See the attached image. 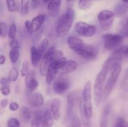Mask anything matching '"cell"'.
<instances>
[{"label": "cell", "instance_id": "1", "mask_svg": "<svg viewBox=\"0 0 128 127\" xmlns=\"http://www.w3.org/2000/svg\"><path fill=\"white\" fill-rule=\"evenodd\" d=\"M74 18V11L71 7L68 8L65 13L62 14L56 23V35L59 37H63L68 34L71 28Z\"/></svg>", "mask_w": 128, "mask_h": 127}, {"label": "cell", "instance_id": "2", "mask_svg": "<svg viewBox=\"0 0 128 127\" xmlns=\"http://www.w3.org/2000/svg\"><path fill=\"white\" fill-rule=\"evenodd\" d=\"M92 88L91 82L88 80L84 86L82 91V103L81 106V115L83 114L86 119L89 120L92 116Z\"/></svg>", "mask_w": 128, "mask_h": 127}, {"label": "cell", "instance_id": "3", "mask_svg": "<svg viewBox=\"0 0 128 127\" xmlns=\"http://www.w3.org/2000/svg\"><path fill=\"white\" fill-rule=\"evenodd\" d=\"M108 73L106 70L102 68V70L97 75L94 85V98L95 105L99 107L102 99L104 84L106 80L107 74Z\"/></svg>", "mask_w": 128, "mask_h": 127}, {"label": "cell", "instance_id": "4", "mask_svg": "<svg viewBox=\"0 0 128 127\" xmlns=\"http://www.w3.org/2000/svg\"><path fill=\"white\" fill-rule=\"evenodd\" d=\"M122 71V66L121 65L118 66L117 67L112 70L103 90V94H102V99L104 102H106L110 97V94L113 90L114 88L116 86L118 78L120 77L121 72Z\"/></svg>", "mask_w": 128, "mask_h": 127}, {"label": "cell", "instance_id": "5", "mask_svg": "<svg viewBox=\"0 0 128 127\" xmlns=\"http://www.w3.org/2000/svg\"><path fill=\"white\" fill-rule=\"evenodd\" d=\"M74 52L86 60L94 59L98 55V49L96 46L84 42H83Z\"/></svg>", "mask_w": 128, "mask_h": 127}, {"label": "cell", "instance_id": "6", "mask_svg": "<svg viewBox=\"0 0 128 127\" xmlns=\"http://www.w3.org/2000/svg\"><path fill=\"white\" fill-rule=\"evenodd\" d=\"M114 17V12L110 10L104 9L100 11L98 14V20L101 29L105 31H109L112 27Z\"/></svg>", "mask_w": 128, "mask_h": 127}, {"label": "cell", "instance_id": "7", "mask_svg": "<svg viewBox=\"0 0 128 127\" xmlns=\"http://www.w3.org/2000/svg\"><path fill=\"white\" fill-rule=\"evenodd\" d=\"M103 46L106 51H111L118 47L123 41V37L119 34H106L102 36Z\"/></svg>", "mask_w": 128, "mask_h": 127}, {"label": "cell", "instance_id": "8", "mask_svg": "<svg viewBox=\"0 0 128 127\" xmlns=\"http://www.w3.org/2000/svg\"><path fill=\"white\" fill-rule=\"evenodd\" d=\"M74 29L78 34L86 37L94 36L97 31V27L95 25L90 24L83 21L76 22L74 25Z\"/></svg>", "mask_w": 128, "mask_h": 127}, {"label": "cell", "instance_id": "9", "mask_svg": "<svg viewBox=\"0 0 128 127\" xmlns=\"http://www.w3.org/2000/svg\"><path fill=\"white\" fill-rule=\"evenodd\" d=\"M64 74H60L53 81L54 91L57 94L61 95L65 93L70 87V82L67 77L64 76Z\"/></svg>", "mask_w": 128, "mask_h": 127}, {"label": "cell", "instance_id": "10", "mask_svg": "<svg viewBox=\"0 0 128 127\" xmlns=\"http://www.w3.org/2000/svg\"><path fill=\"white\" fill-rule=\"evenodd\" d=\"M27 102L31 107L40 108L44 105V99L41 93L38 92H30L27 96Z\"/></svg>", "mask_w": 128, "mask_h": 127}, {"label": "cell", "instance_id": "11", "mask_svg": "<svg viewBox=\"0 0 128 127\" xmlns=\"http://www.w3.org/2000/svg\"><path fill=\"white\" fill-rule=\"evenodd\" d=\"M60 70L56 64V61L50 64L46 73V82L48 85H50L56 78L58 72Z\"/></svg>", "mask_w": 128, "mask_h": 127}, {"label": "cell", "instance_id": "12", "mask_svg": "<svg viewBox=\"0 0 128 127\" xmlns=\"http://www.w3.org/2000/svg\"><path fill=\"white\" fill-rule=\"evenodd\" d=\"M76 103V95L74 92H70L67 96V103H66V115L70 119L74 115L75 105Z\"/></svg>", "mask_w": 128, "mask_h": 127}, {"label": "cell", "instance_id": "13", "mask_svg": "<svg viewBox=\"0 0 128 127\" xmlns=\"http://www.w3.org/2000/svg\"><path fill=\"white\" fill-rule=\"evenodd\" d=\"M25 85L28 90L31 92L38 88L39 86V83L37 80L35 78V73L34 71L31 70L28 72L25 78Z\"/></svg>", "mask_w": 128, "mask_h": 127}, {"label": "cell", "instance_id": "14", "mask_svg": "<svg viewBox=\"0 0 128 127\" xmlns=\"http://www.w3.org/2000/svg\"><path fill=\"white\" fill-rule=\"evenodd\" d=\"M61 2L62 0H50L48 2V12L51 17H55L58 15Z\"/></svg>", "mask_w": 128, "mask_h": 127}, {"label": "cell", "instance_id": "15", "mask_svg": "<svg viewBox=\"0 0 128 127\" xmlns=\"http://www.w3.org/2000/svg\"><path fill=\"white\" fill-rule=\"evenodd\" d=\"M54 124V118L51 111L46 109L42 111L41 125L42 127H52Z\"/></svg>", "mask_w": 128, "mask_h": 127}, {"label": "cell", "instance_id": "16", "mask_svg": "<svg viewBox=\"0 0 128 127\" xmlns=\"http://www.w3.org/2000/svg\"><path fill=\"white\" fill-rule=\"evenodd\" d=\"M60 108H61V100L59 98H54L51 100L50 111H51L54 120H58L61 117L60 113Z\"/></svg>", "mask_w": 128, "mask_h": 127}, {"label": "cell", "instance_id": "17", "mask_svg": "<svg viewBox=\"0 0 128 127\" xmlns=\"http://www.w3.org/2000/svg\"><path fill=\"white\" fill-rule=\"evenodd\" d=\"M78 67V64L76 61H72V60L67 61L63 65V66L60 69L61 70V74H66V73H70L74 72L77 69Z\"/></svg>", "mask_w": 128, "mask_h": 127}, {"label": "cell", "instance_id": "18", "mask_svg": "<svg viewBox=\"0 0 128 127\" xmlns=\"http://www.w3.org/2000/svg\"><path fill=\"white\" fill-rule=\"evenodd\" d=\"M45 17H46V16L44 14H40L32 19L31 21V24H32V30L34 32H36L41 29L42 24L44 22Z\"/></svg>", "mask_w": 128, "mask_h": 127}, {"label": "cell", "instance_id": "19", "mask_svg": "<svg viewBox=\"0 0 128 127\" xmlns=\"http://www.w3.org/2000/svg\"><path fill=\"white\" fill-rule=\"evenodd\" d=\"M42 56L40 54L37 48L34 46L31 47V61L32 65L36 67L40 64Z\"/></svg>", "mask_w": 128, "mask_h": 127}, {"label": "cell", "instance_id": "20", "mask_svg": "<svg viewBox=\"0 0 128 127\" xmlns=\"http://www.w3.org/2000/svg\"><path fill=\"white\" fill-rule=\"evenodd\" d=\"M115 16L121 17L126 14L128 12V3L121 2L116 5L114 9Z\"/></svg>", "mask_w": 128, "mask_h": 127}, {"label": "cell", "instance_id": "21", "mask_svg": "<svg viewBox=\"0 0 128 127\" xmlns=\"http://www.w3.org/2000/svg\"><path fill=\"white\" fill-rule=\"evenodd\" d=\"M68 44L69 47L74 51L78 47H80L82 43H83V41L81 39L78 38L77 37H74V36H70L68 38L67 40Z\"/></svg>", "mask_w": 128, "mask_h": 127}, {"label": "cell", "instance_id": "22", "mask_svg": "<svg viewBox=\"0 0 128 127\" xmlns=\"http://www.w3.org/2000/svg\"><path fill=\"white\" fill-rule=\"evenodd\" d=\"M7 9L10 12H15L20 11V2L18 0H5Z\"/></svg>", "mask_w": 128, "mask_h": 127}, {"label": "cell", "instance_id": "23", "mask_svg": "<svg viewBox=\"0 0 128 127\" xmlns=\"http://www.w3.org/2000/svg\"><path fill=\"white\" fill-rule=\"evenodd\" d=\"M111 110V105L108 104L106 107H104L102 112V117L101 119V127H106L107 126L108 119V117L110 115V112Z\"/></svg>", "mask_w": 128, "mask_h": 127}, {"label": "cell", "instance_id": "24", "mask_svg": "<svg viewBox=\"0 0 128 127\" xmlns=\"http://www.w3.org/2000/svg\"><path fill=\"white\" fill-rule=\"evenodd\" d=\"M20 117L21 120L24 123H28L31 117V111L27 107H22L20 109Z\"/></svg>", "mask_w": 128, "mask_h": 127}, {"label": "cell", "instance_id": "25", "mask_svg": "<svg viewBox=\"0 0 128 127\" xmlns=\"http://www.w3.org/2000/svg\"><path fill=\"white\" fill-rule=\"evenodd\" d=\"M42 114V111L41 110H36L34 112L33 118L31 122V127H40Z\"/></svg>", "mask_w": 128, "mask_h": 127}, {"label": "cell", "instance_id": "26", "mask_svg": "<svg viewBox=\"0 0 128 127\" xmlns=\"http://www.w3.org/2000/svg\"><path fill=\"white\" fill-rule=\"evenodd\" d=\"M30 1V0H21L20 1V12L23 16L28 14Z\"/></svg>", "mask_w": 128, "mask_h": 127}, {"label": "cell", "instance_id": "27", "mask_svg": "<svg viewBox=\"0 0 128 127\" xmlns=\"http://www.w3.org/2000/svg\"><path fill=\"white\" fill-rule=\"evenodd\" d=\"M126 47L127 46H124L120 47V48L118 49L117 50H116L114 52V53L112 54L111 56L116 57L117 59H119L121 61H122L124 59V57H125V51H126Z\"/></svg>", "mask_w": 128, "mask_h": 127}, {"label": "cell", "instance_id": "28", "mask_svg": "<svg viewBox=\"0 0 128 127\" xmlns=\"http://www.w3.org/2000/svg\"><path fill=\"white\" fill-rule=\"evenodd\" d=\"M49 43H50V41H49L48 39L44 38L42 39V41H41V42H40V45H39L38 47H37V50L38 51V52H40V54H41L42 56H43L45 51L47 50Z\"/></svg>", "mask_w": 128, "mask_h": 127}, {"label": "cell", "instance_id": "29", "mask_svg": "<svg viewBox=\"0 0 128 127\" xmlns=\"http://www.w3.org/2000/svg\"><path fill=\"white\" fill-rule=\"evenodd\" d=\"M9 56L11 62L12 64H15L20 58V52L18 49H11L9 52Z\"/></svg>", "mask_w": 128, "mask_h": 127}, {"label": "cell", "instance_id": "30", "mask_svg": "<svg viewBox=\"0 0 128 127\" xmlns=\"http://www.w3.org/2000/svg\"><path fill=\"white\" fill-rule=\"evenodd\" d=\"M69 120L70 122L68 127H82L81 121L76 115H73Z\"/></svg>", "mask_w": 128, "mask_h": 127}, {"label": "cell", "instance_id": "31", "mask_svg": "<svg viewBox=\"0 0 128 127\" xmlns=\"http://www.w3.org/2000/svg\"><path fill=\"white\" fill-rule=\"evenodd\" d=\"M19 72L17 68L16 67H12L11 70H10V72H9L8 75V80L11 82H16L18 77Z\"/></svg>", "mask_w": 128, "mask_h": 127}, {"label": "cell", "instance_id": "32", "mask_svg": "<svg viewBox=\"0 0 128 127\" xmlns=\"http://www.w3.org/2000/svg\"><path fill=\"white\" fill-rule=\"evenodd\" d=\"M16 32H17V26H16V24L14 22H12L10 24V28H9L8 31V35L9 37L11 39H15L16 35Z\"/></svg>", "mask_w": 128, "mask_h": 127}, {"label": "cell", "instance_id": "33", "mask_svg": "<svg viewBox=\"0 0 128 127\" xmlns=\"http://www.w3.org/2000/svg\"><path fill=\"white\" fill-rule=\"evenodd\" d=\"M8 30L7 25L4 22L0 21V37L4 38L7 35Z\"/></svg>", "mask_w": 128, "mask_h": 127}, {"label": "cell", "instance_id": "34", "mask_svg": "<svg viewBox=\"0 0 128 127\" xmlns=\"http://www.w3.org/2000/svg\"><path fill=\"white\" fill-rule=\"evenodd\" d=\"M8 127H20V122L17 118H11L7 122Z\"/></svg>", "mask_w": 128, "mask_h": 127}, {"label": "cell", "instance_id": "35", "mask_svg": "<svg viewBox=\"0 0 128 127\" xmlns=\"http://www.w3.org/2000/svg\"><path fill=\"white\" fill-rule=\"evenodd\" d=\"M127 122L123 117H120L116 119L115 122L114 127H126Z\"/></svg>", "mask_w": 128, "mask_h": 127}, {"label": "cell", "instance_id": "36", "mask_svg": "<svg viewBox=\"0 0 128 127\" xmlns=\"http://www.w3.org/2000/svg\"><path fill=\"white\" fill-rule=\"evenodd\" d=\"M29 72V63L27 61H24L22 63V68H21V75L25 77Z\"/></svg>", "mask_w": 128, "mask_h": 127}, {"label": "cell", "instance_id": "37", "mask_svg": "<svg viewBox=\"0 0 128 127\" xmlns=\"http://www.w3.org/2000/svg\"><path fill=\"white\" fill-rule=\"evenodd\" d=\"M9 46H10L11 49H18L19 47H20L19 42H18L16 39H11L10 42V44H9Z\"/></svg>", "mask_w": 128, "mask_h": 127}, {"label": "cell", "instance_id": "38", "mask_svg": "<svg viewBox=\"0 0 128 127\" xmlns=\"http://www.w3.org/2000/svg\"><path fill=\"white\" fill-rule=\"evenodd\" d=\"M0 91L4 96H8L10 93V87L9 85H1L0 87Z\"/></svg>", "mask_w": 128, "mask_h": 127}, {"label": "cell", "instance_id": "39", "mask_svg": "<svg viewBox=\"0 0 128 127\" xmlns=\"http://www.w3.org/2000/svg\"><path fill=\"white\" fill-rule=\"evenodd\" d=\"M24 26L26 27V30H27L28 32L30 34H32L33 33V30H32V24H31V21H30V20H26L24 22Z\"/></svg>", "mask_w": 128, "mask_h": 127}, {"label": "cell", "instance_id": "40", "mask_svg": "<svg viewBox=\"0 0 128 127\" xmlns=\"http://www.w3.org/2000/svg\"><path fill=\"white\" fill-rule=\"evenodd\" d=\"M19 109V104L16 102H12L10 103V110L12 111V112H15V111L18 110Z\"/></svg>", "mask_w": 128, "mask_h": 127}, {"label": "cell", "instance_id": "41", "mask_svg": "<svg viewBox=\"0 0 128 127\" xmlns=\"http://www.w3.org/2000/svg\"><path fill=\"white\" fill-rule=\"evenodd\" d=\"M10 81L9 80L8 78L6 77H1L0 78V84L1 85H9Z\"/></svg>", "mask_w": 128, "mask_h": 127}, {"label": "cell", "instance_id": "42", "mask_svg": "<svg viewBox=\"0 0 128 127\" xmlns=\"http://www.w3.org/2000/svg\"><path fill=\"white\" fill-rule=\"evenodd\" d=\"M8 99H6V98H4V99H2V100H1V103H0V105H1V107H2V108H4V107H6V106L8 105Z\"/></svg>", "mask_w": 128, "mask_h": 127}, {"label": "cell", "instance_id": "43", "mask_svg": "<svg viewBox=\"0 0 128 127\" xmlns=\"http://www.w3.org/2000/svg\"><path fill=\"white\" fill-rule=\"evenodd\" d=\"M6 62V58L3 55L0 54V65H3Z\"/></svg>", "mask_w": 128, "mask_h": 127}, {"label": "cell", "instance_id": "44", "mask_svg": "<svg viewBox=\"0 0 128 127\" xmlns=\"http://www.w3.org/2000/svg\"><path fill=\"white\" fill-rule=\"evenodd\" d=\"M122 34H121V36L122 37H128V30H126V31H121Z\"/></svg>", "mask_w": 128, "mask_h": 127}, {"label": "cell", "instance_id": "45", "mask_svg": "<svg viewBox=\"0 0 128 127\" xmlns=\"http://www.w3.org/2000/svg\"><path fill=\"white\" fill-rule=\"evenodd\" d=\"M125 57L128 59V46L126 47V51H125Z\"/></svg>", "mask_w": 128, "mask_h": 127}, {"label": "cell", "instance_id": "46", "mask_svg": "<svg viewBox=\"0 0 128 127\" xmlns=\"http://www.w3.org/2000/svg\"><path fill=\"white\" fill-rule=\"evenodd\" d=\"M31 2H32V4L34 5H36L38 2L39 0H31Z\"/></svg>", "mask_w": 128, "mask_h": 127}, {"label": "cell", "instance_id": "47", "mask_svg": "<svg viewBox=\"0 0 128 127\" xmlns=\"http://www.w3.org/2000/svg\"><path fill=\"white\" fill-rule=\"evenodd\" d=\"M121 1L125 3H128V0H121Z\"/></svg>", "mask_w": 128, "mask_h": 127}, {"label": "cell", "instance_id": "48", "mask_svg": "<svg viewBox=\"0 0 128 127\" xmlns=\"http://www.w3.org/2000/svg\"><path fill=\"white\" fill-rule=\"evenodd\" d=\"M42 1H43V2H44V3H48L50 0H42Z\"/></svg>", "mask_w": 128, "mask_h": 127}, {"label": "cell", "instance_id": "49", "mask_svg": "<svg viewBox=\"0 0 128 127\" xmlns=\"http://www.w3.org/2000/svg\"><path fill=\"white\" fill-rule=\"evenodd\" d=\"M66 1H67L68 2H71V1H74V0H66Z\"/></svg>", "mask_w": 128, "mask_h": 127}, {"label": "cell", "instance_id": "50", "mask_svg": "<svg viewBox=\"0 0 128 127\" xmlns=\"http://www.w3.org/2000/svg\"><path fill=\"white\" fill-rule=\"evenodd\" d=\"M126 127H128V123L127 122V123H126Z\"/></svg>", "mask_w": 128, "mask_h": 127}]
</instances>
